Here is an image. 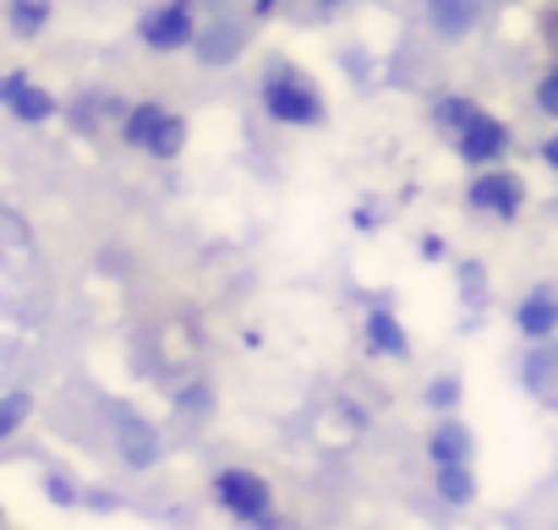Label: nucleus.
Listing matches in <instances>:
<instances>
[{
    "label": "nucleus",
    "instance_id": "nucleus-1",
    "mask_svg": "<svg viewBox=\"0 0 558 530\" xmlns=\"http://www.w3.org/2000/svg\"><path fill=\"white\" fill-rule=\"evenodd\" d=\"M263 110L274 121H286V126H318L324 121V94L296 66H274L268 83H263Z\"/></svg>",
    "mask_w": 558,
    "mask_h": 530
},
{
    "label": "nucleus",
    "instance_id": "nucleus-2",
    "mask_svg": "<svg viewBox=\"0 0 558 530\" xmlns=\"http://www.w3.org/2000/svg\"><path fill=\"white\" fill-rule=\"evenodd\" d=\"M121 137H126L132 148L154 153V159H175V153H181V143H186V121L148 99V104H137V110H126V115H121Z\"/></svg>",
    "mask_w": 558,
    "mask_h": 530
},
{
    "label": "nucleus",
    "instance_id": "nucleus-3",
    "mask_svg": "<svg viewBox=\"0 0 558 530\" xmlns=\"http://www.w3.org/2000/svg\"><path fill=\"white\" fill-rule=\"evenodd\" d=\"M214 492H219V503L230 508V514H241V519H268V508H274V497H268V481L263 476H252V470H225L219 481H214Z\"/></svg>",
    "mask_w": 558,
    "mask_h": 530
},
{
    "label": "nucleus",
    "instance_id": "nucleus-4",
    "mask_svg": "<svg viewBox=\"0 0 558 530\" xmlns=\"http://www.w3.org/2000/svg\"><path fill=\"white\" fill-rule=\"evenodd\" d=\"M137 34H143V45H154V50H181V45L192 39V0H165V7L143 12Z\"/></svg>",
    "mask_w": 558,
    "mask_h": 530
},
{
    "label": "nucleus",
    "instance_id": "nucleus-5",
    "mask_svg": "<svg viewBox=\"0 0 558 530\" xmlns=\"http://www.w3.org/2000/svg\"><path fill=\"white\" fill-rule=\"evenodd\" d=\"M0 104H7L17 121H50L56 115V99L39 83H28L23 72L17 77H0Z\"/></svg>",
    "mask_w": 558,
    "mask_h": 530
},
{
    "label": "nucleus",
    "instance_id": "nucleus-6",
    "mask_svg": "<svg viewBox=\"0 0 558 530\" xmlns=\"http://www.w3.org/2000/svg\"><path fill=\"white\" fill-rule=\"evenodd\" d=\"M454 137H460V153H465V159H498V153L509 148V132H504L493 115H482V110H476Z\"/></svg>",
    "mask_w": 558,
    "mask_h": 530
},
{
    "label": "nucleus",
    "instance_id": "nucleus-7",
    "mask_svg": "<svg viewBox=\"0 0 558 530\" xmlns=\"http://www.w3.org/2000/svg\"><path fill=\"white\" fill-rule=\"evenodd\" d=\"M471 208L498 213V219H514L520 213V181L514 175H482V181H471Z\"/></svg>",
    "mask_w": 558,
    "mask_h": 530
},
{
    "label": "nucleus",
    "instance_id": "nucleus-8",
    "mask_svg": "<svg viewBox=\"0 0 558 530\" xmlns=\"http://www.w3.org/2000/svg\"><path fill=\"white\" fill-rule=\"evenodd\" d=\"M116 437H121V454H126V465H154V454H159V443H154V432L132 416V410H116Z\"/></svg>",
    "mask_w": 558,
    "mask_h": 530
},
{
    "label": "nucleus",
    "instance_id": "nucleus-9",
    "mask_svg": "<svg viewBox=\"0 0 558 530\" xmlns=\"http://www.w3.org/2000/svg\"><path fill=\"white\" fill-rule=\"evenodd\" d=\"M427 12H433V28L438 34H465L482 12V0H427Z\"/></svg>",
    "mask_w": 558,
    "mask_h": 530
},
{
    "label": "nucleus",
    "instance_id": "nucleus-10",
    "mask_svg": "<svg viewBox=\"0 0 558 530\" xmlns=\"http://www.w3.org/2000/svg\"><path fill=\"white\" fill-rule=\"evenodd\" d=\"M553 323H558V307H553V291L542 285V291H531V296H525V307H520V329H525L531 340H542Z\"/></svg>",
    "mask_w": 558,
    "mask_h": 530
},
{
    "label": "nucleus",
    "instance_id": "nucleus-11",
    "mask_svg": "<svg viewBox=\"0 0 558 530\" xmlns=\"http://www.w3.org/2000/svg\"><path fill=\"white\" fill-rule=\"evenodd\" d=\"M465 454H471V432H465V427L449 421V427L433 432V459H438V470H444V465H465Z\"/></svg>",
    "mask_w": 558,
    "mask_h": 530
},
{
    "label": "nucleus",
    "instance_id": "nucleus-12",
    "mask_svg": "<svg viewBox=\"0 0 558 530\" xmlns=\"http://www.w3.org/2000/svg\"><path fill=\"white\" fill-rule=\"evenodd\" d=\"M45 23H50V0H12V34L17 39H34Z\"/></svg>",
    "mask_w": 558,
    "mask_h": 530
},
{
    "label": "nucleus",
    "instance_id": "nucleus-13",
    "mask_svg": "<svg viewBox=\"0 0 558 530\" xmlns=\"http://www.w3.org/2000/svg\"><path fill=\"white\" fill-rule=\"evenodd\" d=\"M367 340H373L378 350H389V356H405V334H400V323H395L389 312H373V318H367Z\"/></svg>",
    "mask_w": 558,
    "mask_h": 530
},
{
    "label": "nucleus",
    "instance_id": "nucleus-14",
    "mask_svg": "<svg viewBox=\"0 0 558 530\" xmlns=\"http://www.w3.org/2000/svg\"><path fill=\"white\" fill-rule=\"evenodd\" d=\"M553 367H558L553 350H531V356H525V383H531L536 399H553Z\"/></svg>",
    "mask_w": 558,
    "mask_h": 530
},
{
    "label": "nucleus",
    "instance_id": "nucleus-15",
    "mask_svg": "<svg viewBox=\"0 0 558 530\" xmlns=\"http://www.w3.org/2000/svg\"><path fill=\"white\" fill-rule=\"evenodd\" d=\"M438 492H444L449 503H471L476 481H471V470H465V465H444V470H438Z\"/></svg>",
    "mask_w": 558,
    "mask_h": 530
},
{
    "label": "nucleus",
    "instance_id": "nucleus-16",
    "mask_svg": "<svg viewBox=\"0 0 558 530\" xmlns=\"http://www.w3.org/2000/svg\"><path fill=\"white\" fill-rule=\"evenodd\" d=\"M471 115H476V104H471V99H438V126L460 132V126H465Z\"/></svg>",
    "mask_w": 558,
    "mask_h": 530
},
{
    "label": "nucleus",
    "instance_id": "nucleus-17",
    "mask_svg": "<svg viewBox=\"0 0 558 530\" xmlns=\"http://www.w3.org/2000/svg\"><path fill=\"white\" fill-rule=\"evenodd\" d=\"M23 416H28V399H23V394H12V399H0V437H7V432H12V427H17Z\"/></svg>",
    "mask_w": 558,
    "mask_h": 530
},
{
    "label": "nucleus",
    "instance_id": "nucleus-18",
    "mask_svg": "<svg viewBox=\"0 0 558 530\" xmlns=\"http://www.w3.org/2000/svg\"><path fill=\"white\" fill-rule=\"evenodd\" d=\"M536 110H542V115L558 110V77H542V88H536Z\"/></svg>",
    "mask_w": 558,
    "mask_h": 530
},
{
    "label": "nucleus",
    "instance_id": "nucleus-19",
    "mask_svg": "<svg viewBox=\"0 0 558 530\" xmlns=\"http://www.w3.org/2000/svg\"><path fill=\"white\" fill-rule=\"evenodd\" d=\"M454 394H460L454 383H433V399H438V405H454Z\"/></svg>",
    "mask_w": 558,
    "mask_h": 530
},
{
    "label": "nucleus",
    "instance_id": "nucleus-20",
    "mask_svg": "<svg viewBox=\"0 0 558 530\" xmlns=\"http://www.w3.org/2000/svg\"><path fill=\"white\" fill-rule=\"evenodd\" d=\"M252 7H257V12H268V7H274V0H252Z\"/></svg>",
    "mask_w": 558,
    "mask_h": 530
},
{
    "label": "nucleus",
    "instance_id": "nucleus-21",
    "mask_svg": "<svg viewBox=\"0 0 558 530\" xmlns=\"http://www.w3.org/2000/svg\"><path fill=\"white\" fill-rule=\"evenodd\" d=\"M318 7H335V0H318Z\"/></svg>",
    "mask_w": 558,
    "mask_h": 530
}]
</instances>
